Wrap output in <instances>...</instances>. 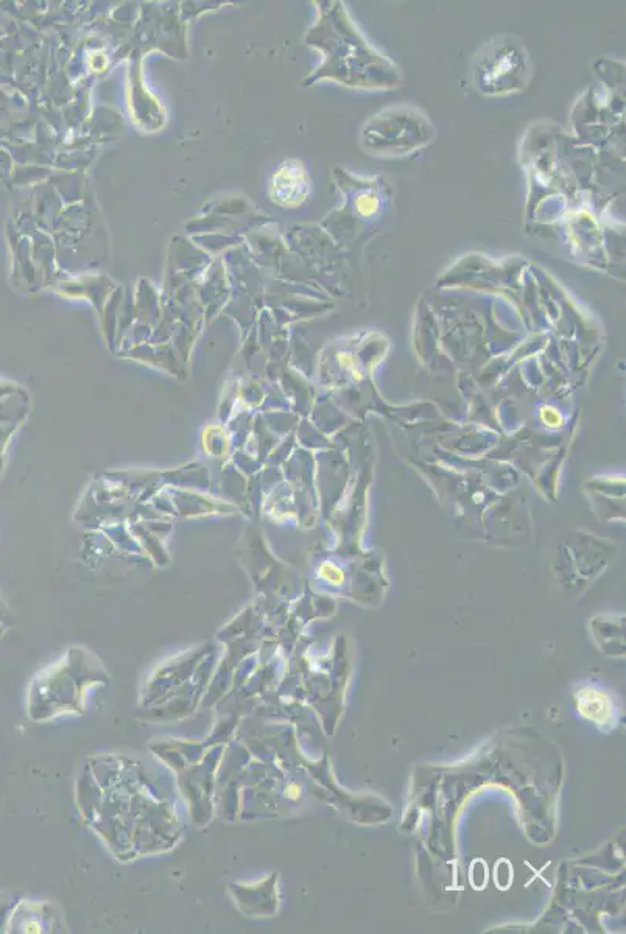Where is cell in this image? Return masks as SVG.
<instances>
[{"label": "cell", "mask_w": 626, "mask_h": 934, "mask_svg": "<svg viewBox=\"0 0 626 934\" xmlns=\"http://www.w3.org/2000/svg\"><path fill=\"white\" fill-rule=\"evenodd\" d=\"M474 85L486 95H507L524 88L528 58L524 47L513 39L500 38L486 44L475 58Z\"/></svg>", "instance_id": "6da1fadb"}, {"label": "cell", "mask_w": 626, "mask_h": 934, "mask_svg": "<svg viewBox=\"0 0 626 934\" xmlns=\"http://www.w3.org/2000/svg\"><path fill=\"white\" fill-rule=\"evenodd\" d=\"M309 190V176L298 161L284 162L271 178V200L282 208H298L309 197Z\"/></svg>", "instance_id": "7a4b0ae2"}, {"label": "cell", "mask_w": 626, "mask_h": 934, "mask_svg": "<svg viewBox=\"0 0 626 934\" xmlns=\"http://www.w3.org/2000/svg\"><path fill=\"white\" fill-rule=\"evenodd\" d=\"M578 709L588 720L605 724L611 720L612 706L605 693L594 689H584L578 693Z\"/></svg>", "instance_id": "3957f363"}, {"label": "cell", "mask_w": 626, "mask_h": 934, "mask_svg": "<svg viewBox=\"0 0 626 934\" xmlns=\"http://www.w3.org/2000/svg\"><path fill=\"white\" fill-rule=\"evenodd\" d=\"M541 418L549 427H558L561 424V415L555 408H542Z\"/></svg>", "instance_id": "277c9868"}, {"label": "cell", "mask_w": 626, "mask_h": 934, "mask_svg": "<svg viewBox=\"0 0 626 934\" xmlns=\"http://www.w3.org/2000/svg\"><path fill=\"white\" fill-rule=\"evenodd\" d=\"M328 569L331 570V573H324V578L329 581V583L334 584V586H340L345 580V573L342 570L337 569V567L331 566V564H326Z\"/></svg>", "instance_id": "5b68a950"}]
</instances>
